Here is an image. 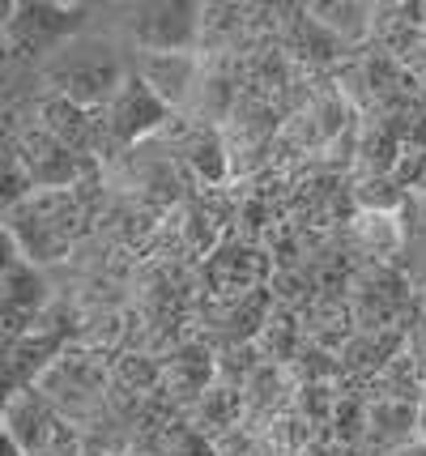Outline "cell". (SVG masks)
<instances>
[{"mask_svg":"<svg viewBox=\"0 0 426 456\" xmlns=\"http://www.w3.org/2000/svg\"><path fill=\"white\" fill-rule=\"evenodd\" d=\"M90 26V4H56V0H18L4 9L0 43L9 69H43L47 60L82 39Z\"/></svg>","mask_w":426,"mask_h":456,"instance_id":"6da1fadb","label":"cell"},{"mask_svg":"<svg viewBox=\"0 0 426 456\" xmlns=\"http://www.w3.org/2000/svg\"><path fill=\"white\" fill-rule=\"evenodd\" d=\"M354 235H358V243H363L366 252H375V260H392L406 252V209L401 214H358L354 218Z\"/></svg>","mask_w":426,"mask_h":456,"instance_id":"ba28073f","label":"cell"},{"mask_svg":"<svg viewBox=\"0 0 426 456\" xmlns=\"http://www.w3.org/2000/svg\"><path fill=\"white\" fill-rule=\"evenodd\" d=\"M166 119H171V107H166L154 90H149V81L137 73V69H128V77H124L120 94L107 102L99 111V124H102V137L111 141V145H137L145 141L149 133H158Z\"/></svg>","mask_w":426,"mask_h":456,"instance_id":"277c9868","label":"cell"},{"mask_svg":"<svg viewBox=\"0 0 426 456\" xmlns=\"http://www.w3.org/2000/svg\"><path fill=\"white\" fill-rule=\"evenodd\" d=\"M133 69L149 81V90H154L171 111L192 99V94L201 90V77H205L201 56H141Z\"/></svg>","mask_w":426,"mask_h":456,"instance_id":"52a82bcc","label":"cell"},{"mask_svg":"<svg viewBox=\"0 0 426 456\" xmlns=\"http://www.w3.org/2000/svg\"><path fill=\"white\" fill-rule=\"evenodd\" d=\"M384 456H426V439H409V444H401V448H392Z\"/></svg>","mask_w":426,"mask_h":456,"instance_id":"8fae6325","label":"cell"},{"mask_svg":"<svg viewBox=\"0 0 426 456\" xmlns=\"http://www.w3.org/2000/svg\"><path fill=\"white\" fill-rule=\"evenodd\" d=\"M406 354L414 358V367H418V376H422V384H426V316L406 333Z\"/></svg>","mask_w":426,"mask_h":456,"instance_id":"30bf717a","label":"cell"},{"mask_svg":"<svg viewBox=\"0 0 426 456\" xmlns=\"http://www.w3.org/2000/svg\"><path fill=\"white\" fill-rule=\"evenodd\" d=\"M4 436H13L30 456H47L52 444H60V418L52 410V401L43 397V388H21L9 393L4 405Z\"/></svg>","mask_w":426,"mask_h":456,"instance_id":"5b68a950","label":"cell"},{"mask_svg":"<svg viewBox=\"0 0 426 456\" xmlns=\"http://www.w3.org/2000/svg\"><path fill=\"white\" fill-rule=\"evenodd\" d=\"M128 69L133 64H124V56L116 52L111 39L82 35V39H73L64 52H56L47 60L39 69V77L56 99H68L82 111H102L107 102L120 94Z\"/></svg>","mask_w":426,"mask_h":456,"instance_id":"7a4b0ae2","label":"cell"},{"mask_svg":"<svg viewBox=\"0 0 426 456\" xmlns=\"http://www.w3.org/2000/svg\"><path fill=\"white\" fill-rule=\"evenodd\" d=\"M311 18L325 26L328 35H337L345 47L371 39V26H375V4H307Z\"/></svg>","mask_w":426,"mask_h":456,"instance_id":"9c48e42d","label":"cell"},{"mask_svg":"<svg viewBox=\"0 0 426 456\" xmlns=\"http://www.w3.org/2000/svg\"><path fill=\"white\" fill-rule=\"evenodd\" d=\"M422 307H426V286H422Z\"/></svg>","mask_w":426,"mask_h":456,"instance_id":"4fadbf2b","label":"cell"},{"mask_svg":"<svg viewBox=\"0 0 426 456\" xmlns=\"http://www.w3.org/2000/svg\"><path fill=\"white\" fill-rule=\"evenodd\" d=\"M418 439H426V397L418 401Z\"/></svg>","mask_w":426,"mask_h":456,"instance_id":"7c38bea8","label":"cell"},{"mask_svg":"<svg viewBox=\"0 0 426 456\" xmlns=\"http://www.w3.org/2000/svg\"><path fill=\"white\" fill-rule=\"evenodd\" d=\"M43 307H47V281L43 273L21 256L18 248L9 243V260H4V329H9V341L26 338Z\"/></svg>","mask_w":426,"mask_h":456,"instance_id":"8992f818","label":"cell"},{"mask_svg":"<svg viewBox=\"0 0 426 456\" xmlns=\"http://www.w3.org/2000/svg\"><path fill=\"white\" fill-rule=\"evenodd\" d=\"M124 39L141 56H197L205 39V4L192 0H154L124 18Z\"/></svg>","mask_w":426,"mask_h":456,"instance_id":"3957f363","label":"cell"}]
</instances>
